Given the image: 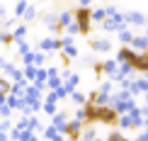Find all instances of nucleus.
<instances>
[{"mask_svg": "<svg viewBox=\"0 0 148 141\" xmlns=\"http://www.w3.org/2000/svg\"><path fill=\"white\" fill-rule=\"evenodd\" d=\"M116 124L121 127V129H143V117H141V107L136 105L131 109V112L121 114L119 119H116Z\"/></svg>", "mask_w": 148, "mask_h": 141, "instance_id": "nucleus-1", "label": "nucleus"}, {"mask_svg": "<svg viewBox=\"0 0 148 141\" xmlns=\"http://www.w3.org/2000/svg\"><path fill=\"white\" fill-rule=\"evenodd\" d=\"M73 17H75V22L80 27V34H88L90 27H92V8H78V5H75Z\"/></svg>", "mask_w": 148, "mask_h": 141, "instance_id": "nucleus-2", "label": "nucleus"}, {"mask_svg": "<svg viewBox=\"0 0 148 141\" xmlns=\"http://www.w3.org/2000/svg\"><path fill=\"white\" fill-rule=\"evenodd\" d=\"M92 68H95L97 73H104V76H109V80H116V73H119V63H116L114 58H104L100 61V63H92Z\"/></svg>", "mask_w": 148, "mask_h": 141, "instance_id": "nucleus-3", "label": "nucleus"}, {"mask_svg": "<svg viewBox=\"0 0 148 141\" xmlns=\"http://www.w3.org/2000/svg\"><path fill=\"white\" fill-rule=\"evenodd\" d=\"M124 27H126V15H124V12H116V15L107 17V20L102 22L104 32H121Z\"/></svg>", "mask_w": 148, "mask_h": 141, "instance_id": "nucleus-4", "label": "nucleus"}, {"mask_svg": "<svg viewBox=\"0 0 148 141\" xmlns=\"http://www.w3.org/2000/svg\"><path fill=\"white\" fill-rule=\"evenodd\" d=\"M95 109V122H102V124H116V119H119V114L114 112L112 107H92Z\"/></svg>", "mask_w": 148, "mask_h": 141, "instance_id": "nucleus-5", "label": "nucleus"}, {"mask_svg": "<svg viewBox=\"0 0 148 141\" xmlns=\"http://www.w3.org/2000/svg\"><path fill=\"white\" fill-rule=\"evenodd\" d=\"M88 46L95 54H109L112 51V39H107V36H92L88 41Z\"/></svg>", "mask_w": 148, "mask_h": 141, "instance_id": "nucleus-6", "label": "nucleus"}, {"mask_svg": "<svg viewBox=\"0 0 148 141\" xmlns=\"http://www.w3.org/2000/svg\"><path fill=\"white\" fill-rule=\"evenodd\" d=\"M126 93L131 95V97H136V95H146V93H148V80H146L143 76H141V78H134V80L129 83V90H126Z\"/></svg>", "mask_w": 148, "mask_h": 141, "instance_id": "nucleus-7", "label": "nucleus"}, {"mask_svg": "<svg viewBox=\"0 0 148 141\" xmlns=\"http://www.w3.org/2000/svg\"><path fill=\"white\" fill-rule=\"evenodd\" d=\"M83 129H85L83 122L71 119L68 127H66V139H68V141H80V136H83Z\"/></svg>", "mask_w": 148, "mask_h": 141, "instance_id": "nucleus-8", "label": "nucleus"}, {"mask_svg": "<svg viewBox=\"0 0 148 141\" xmlns=\"http://www.w3.org/2000/svg\"><path fill=\"white\" fill-rule=\"evenodd\" d=\"M68 122H71V119H68V112L58 109V112H56V114L51 117V127H53L56 131H61V134L66 136V127H68Z\"/></svg>", "mask_w": 148, "mask_h": 141, "instance_id": "nucleus-9", "label": "nucleus"}, {"mask_svg": "<svg viewBox=\"0 0 148 141\" xmlns=\"http://www.w3.org/2000/svg\"><path fill=\"white\" fill-rule=\"evenodd\" d=\"M126 27H148V17L143 12H126Z\"/></svg>", "mask_w": 148, "mask_h": 141, "instance_id": "nucleus-10", "label": "nucleus"}, {"mask_svg": "<svg viewBox=\"0 0 148 141\" xmlns=\"http://www.w3.org/2000/svg\"><path fill=\"white\" fill-rule=\"evenodd\" d=\"M41 109H44V114H49V117H53V114L58 112V100L53 93H49L44 97V102H41Z\"/></svg>", "mask_w": 148, "mask_h": 141, "instance_id": "nucleus-11", "label": "nucleus"}, {"mask_svg": "<svg viewBox=\"0 0 148 141\" xmlns=\"http://www.w3.org/2000/svg\"><path fill=\"white\" fill-rule=\"evenodd\" d=\"M39 51H61V39L58 36H46V39L39 41Z\"/></svg>", "mask_w": 148, "mask_h": 141, "instance_id": "nucleus-12", "label": "nucleus"}, {"mask_svg": "<svg viewBox=\"0 0 148 141\" xmlns=\"http://www.w3.org/2000/svg\"><path fill=\"white\" fill-rule=\"evenodd\" d=\"M41 22H44V27L49 29V32L61 34V27H58V15H53V12H46V15H41Z\"/></svg>", "mask_w": 148, "mask_h": 141, "instance_id": "nucleus-13", "label": "nucleus"}, {"mask_svg": "<svg viewBox=\"0 0 148 141\" xmlns=\"http://www.w3.org/2000/svg\"><path fill=\"white\" fill-rule=\"evenodd\" d=\"M131 51H134V54H148V39H146L143 34H136V36H134Z\"/></svg>", "mask_w": 148, "mask_h": 141, "instance_id": "nucleus-14", "label": "nucleus"}, {"mask_svg": "<svg viewBox=\"0 0 148 141\" xmlns=\"http://www.w3.org/2000/svg\"><path fill=\"white\" fill-rule=\"evenodd\" d=\"M131 66H134L136 73H146L148 71V54H136L134 61H131Z\"/></svg>", "mask_w": 148, "mask_h": 141, "instance_id": "nucleus-15", "label": "nucleus"}, {"mask_svg": "<svg viewBox=\"0 0 148 141\" xmlns=\"http://www.w3.org/2000/svg\"><path fill=\"white\" fill-rule=\"evenodd\" d=\"M134 56H136V54L131 51V46H121L119 51H116L114 61H116V63H131V61H134Z\"/></svg>", "mask_w": 148, "mask_h": 141, "instance_id": "nucleus-16", "label": "nucleus"}, {"mask_svg": "<svg viewBox=\"0 0 148 141\" xmlns=\"http://www.w3.org/2000/svg\"><path fill=\"white\" fill-rule=\"evenodd\" d=\"M73 20H75V17H73V10H63V12L58 15V27H61V34H63V29L68 27Z\"/></svg>", "mask_w": 148, "mask_h": 141, "instance_id": "nucleus-17", "label": "nucleus"}, {"mask_svg": "<svg viewBox=\"0 0 148 141\" xmlns=\"http://www.w3.org/2000/svg\"><path fill=\"white\" fill-rule=\"evenodd\" d=\"M134 36H136V34H134V32H131L129 27H124V29L119 32V36H116V39H119V44H121V46H131Z\"/></svg>", "mask_w": 148, "mask_h": 141, "instance_id": "nucleus-18", "label": "nucleus"}, {"mask_svg": "<svg viewBox=\"0 0 148 141\" xmlns=\"http://www.w3.org/2000/svg\"><path fill=\"white\" fill-rule=\"evenodd\" d=\"M46 54L44 51H39V49H36V51H32V66L34 68H44V63H46Z\"/></svg>", "mask_w": 148, "mask_h": 141, "instance_id": "nucleus-19", "label": "nucleus"}, {"mask_svg": "<svg viewBox=\"0 0 148 141\" xmlns=\"http://www.w3.org/2000/svg\"><path fill=\"white\" fill-rule=\"evenodd\" d=\"M71 102L78 105V107H85V105H88V95L80 93V90H75V93H71Z\"/></svg>", "mask_w": 148, "mask_h": 141, "instance_id": "nucleus-20", "label": "nucleus"}, {"mask_svg": "<svg viewBox=\"0 0 148 141\" xmlns=\"http://www.w3.org/2000/svg\"><path fill=\"white\" fill-rule=\"evenodd\" d=\"M97 93H102V95H109V97H112V95H114V83L109 80V78H107V80H102V83H100V90H97Z\"/></svg>", "mask_w": 148, "mask_h": 141, "instance_id": "nucleus-21", "label": "nucleus"}, {"mask_svg": "<svg viewBox=\"0 0 148 141\" xmlns=\"http://www.w3.org/2000/svg\"><path fill=\"white\" fill-rule=\"evenodd\" d=\"M95 139H97L95 127H85V129H83V136H80V141H95Z\"/></svg>", "mask_w": 148, "mask_h": 141, "instance_id": "nucleus-22", "label": "nucleus"}, {"mask_svg": "<svg viewBox=\"0 0 148 141\" xmlns=\"http://www.w3.org/2000/svg\"><path fill=\"white\" fill-rule=\"evenodd\" d=\"M104 20H107V15H104V8H97V10H92V22L102 24Z\"/></svg>", "mask_w": 148, "mask_h": 141, "instance_id": "nucleus-23", "label": "nucleus"}, {"mask_svg": "<svg viewBox=\"0 0 148 141\" xmlns=\"http://www.w3.org/2000/svg\"><path fill=\"white\" fill-rule=\"evenodd\" d=\"M58 134H61V131H56V129H53L51 124H49V127H44V131H41V136H44L46 141H51V139H56Z\"/></svg>", "mask_w": 148, "mask_h": 141, "instance_id": "nucleus-24", "label": "nucleus"}, {"mask_svg": "<svg viewBox=\"0 0 148 141\" xmlns=\"http://www.w3.org/2000/svg\"><path fill=\"white\" fill-rule=\"evenodd\" d=\"M34 15H36V5H27V10H24V15H22V17L29 22V20H34Z\"/></svg>", "mask_w": 148, "mask_h": 141, "instance_id": "nucleus-25", "label": "nucleus"}, {"mask_svg": "<svg viewBox=\"0 0 148 141\" xmlns=\"http://www.w3.org/2000/svg\"><path fill=\"white\" fill-rule=\"evenodd\" d=\"M17 49H20V54H22V56H27V54H32V49H29V44H27V41H17Z\"/></svg>", "mask_w": 148, "mask_h": 141, "instance_id": "nucleus-26", "label": "nucleus"}, {"mask_svg": "<svg viewBox=\"0 0 148 141\" xmlns=\"http://www.w3.org/2000/svg\"><path fill=\"white\" fill-rule=\"evenodd\" d=\"M107 141H129V139H126L121 131H112V134L107 136Z\"/></svg>", "mask_w": 148, "mask_h": 141, "instance_id": "nucleus-27", "label": "nucleus"}, {"mask_svg": "<svg viewBox=\"0 0 148 141\" xmlns=\"http://www.w3.org/2000/svg\"><path fill=\"white\" fill-rule=\"evenodd\" d=\"M27 5H29V3H17V5H15V15H17V17H22V15H24V10H27Z\"/></svg>", "mask_w": 148, "mask_h": 141, "instance_id": "nucleus-28", "label": "nucleus"}, {"mask_svg": "<svg viewBox=\"0 0 148 141\" xmlns=\"http://www.w3.org/2000/svg\"><path fill=\"white\" fill-rule=\"evenodd\" d=\"M0 41H5V44H10V41H12V34L3 32V34H0Z\"/></svg>", "mask_w": 148, "mask_h": 141, "instance_id": "nucleus-29", "label": "nucleus"}, {"mask_svg": "<svg viewBox=\"0 0 148 141\" xmlns=\"http://www.w3.org/2000/svg\"><path fill=\"white\" fill-rule=\"evenodd\" d=\"M10 112H12V109H10L8 105H3V107H0V114H3V117H10Z\"/></svg>", "mask_w": 148, "mask_h": 141, "instance_id": "nucleus-30", "label": "nucleus"}, {"mask_svg": "<svg viewBox=\"0 0 148 141\" xmlns=\"http://www.w3.org/2000/svg\"><path fill=\"white\" fill-rule=\"evenodd\" d=\"M141 139H143V141H148V129H146L143 134H141Z\"/></svg>", "mask_w": 148, "mask_h": 141, "instance_id": "nucleus-31", "label": "nucleus"}, {"mask_svg": "<svg viewBox=\"0 0 148 141\" xmlns=\"http://www.w3.org/2000/svg\"><path fill=\"white\" fill-rule=\"evenodd\" d=\"M129 141H143V139H141V136H136V139H129Z\"/></svg>", "mask_w": 148, "mask_h": 141, "instance_id": "nucleus-32", "label": "nucleus"}, {"mask_svg": "<svg viewBox=\"0 0 148 141\" xmlns=\"http://www.w3.org/2000/svg\"><path fill=\"white\" fill-rule=\"evenodd\" d=\"M143 78H146V80H148V71H146V73H143Z\"/></svg>", "mask_w": 148, "mask_h": 141, "instance_id": "nucleus-33", "label": "nucleus"}, {"mask_svg": "<svg viewBox=\"0 0 148 141\" xmlns=\"http://www.w3.org/2000/svg\"><path fill=\"white\" fill-rule=\"evenodd\" d=\"M143 36H146V39H148V27H146V34H143Z\"/></svg>", "mask_w": 148, "mask_h": 141, "instance_id": "nucleus-34", "label": "nucleus"}]
</instances>
